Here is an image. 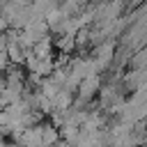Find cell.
<instances>
[{
    "label": "cell",
    "instance_id": "cell-1",
    "mask_svg": "<svg viewBox=\"0 0 147 147\" xmlns=\"http://www.w3.org/2000/svg\"><path fill=\"white\" fill-rule=\"evenodd\" d=\"M99 90H101V76H87V78L80 80V85H78V90H76V96L90 103V101L99 94Z\"/></svg>",
    "mask_w": 147,
    "mask_h": 147
},
{
    "label": "cell",
    "instance_id": "cell-2",
    "mask_svg": "<svg viewBox=\"0 0 147 147\" xmlns=\"http://www.w3.org/2000/svg\"><path fill=\"white\" fill-rule=\"evenodd\" d=\"M32 53L37 55V60H53V55H55V44H53V37L39 39V41L32 46Z\"/></svg>",
    "mask_w": 147,
    "mask_h": 147
},
{
    "label": "cell",
    "instance_id": "cell-3",
    "mask_svg": "<svg viewBox=\"0 0 147 147\" xmlns=\"http://www.w3.org/2000/svg\"><path fill=\"white\" fill-rule=\"evenodd\" d=\"M74 99H76V94H71L69 90H64V87H60V92H57V96L53 99V110H60V113H64V110H69V108L74 106Z\"/></svg>",
    "mask_w": 147,
    "mask_h": 147
},
{
    "label": "cell",
    "instance_id": "cell-4",
    "mask_svg": "<svg viewBox=\"0 0 147 147\" xmlns=\"http://www.w3.org/2000/svg\"><path fill=\"white\" fill-rule=\"evenodd\" d=\"M39 131H41V145H46V147H53L60 140V131L51 122H41L39 124Z\"/></svg>",
    "mask_w": 147,
    "mask_h": 147
},
{
    "label": "cell",
    "instance_id": "cell-5",
    "mask_svg": "<svg viewBox=\"0 0 147 147\" xmlns=\"http://www.w3.org/2000/svg\"><path fill=\"white\" fill-rule=\"evenodd\" d=\"M37 92H39V94H44L46 99H51V101H53V99L57 96V92H60V85H55V83L51 80V76H48V78H41V83H39Z\"/></svg>",
    "mask_w": 147,
    "mask_h": 147
},
{
    "label": "cell",
    "instance_id": "cell-6",
    "mask_svg": "<svg viewBox=\"0 0 147 147\" xmlns=\"http://www.w3.org/2000/svg\"><path fill=\"white\" fill-rule=\"evenodd\" d=\"M2 90H5V74L0 71V92H2Z\"/></svg>",
    "mask_w": 147,
    "mask_h": 147
}]
</instances>
